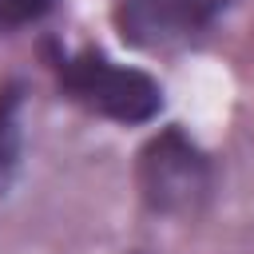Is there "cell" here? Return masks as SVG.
I'll use <instances>...</instances> for the list:
<instances>
[{"label": "cell", "instance_id": "3", "mask_svg": "<svg viewBox=\"0 0 254 254\" xmlns=\"http://www.w3.org/2000/svg\"><path fill=\"white\" fill-rule=\"evenodd\" d=\"M198 0H123L119 28L131 44H167L198 24Z\"/></svg>", "mask_w": 254, "mask_h": 254}, {"label": "cell", "instance_id": "2", "mask_svg": "<svg viewBox=\"0 0 254 254\" xmlns=\"http://www.w3.org/2000/svg\"><path fill=\"white\" fill-rule=\"evenodd\" d=\"M139 179H143V194L155 210H187L206 190V159L179 131H163L143 151Z\"/></svg>", "mask_w": 254, "mask_h": 254}, {"label": "cell", "instance_id": "1", "mask_svg": "<svg viewBox=\"0 0 254 254\" xmlns=\"http://www.w3.org/2000/svg\"><path fill=\"white\" fill-rule=\"evenodd\" d=\"M64 87L79 103H87L91 111L119 119V123H147L163 107V91L147 71L111 64L99 52H83V56L67 60L64 64Z\"/></svg>", "mask_w": 254, "mask_h": 254}, {"label": "cell", "instance_id": "4", "mask_svg": "<svg viewBox=\"0 0 254 254\" xmlns=\"http://www.w3.org/2000/svg\"><path fill=\"white\" fill-rule=\"evenodd\" d=\"M52 8V0H0V20L4 24H28L40 20Z\"/></svg>", "mask_w": 254, "mask_h": 254}]
</instances>
